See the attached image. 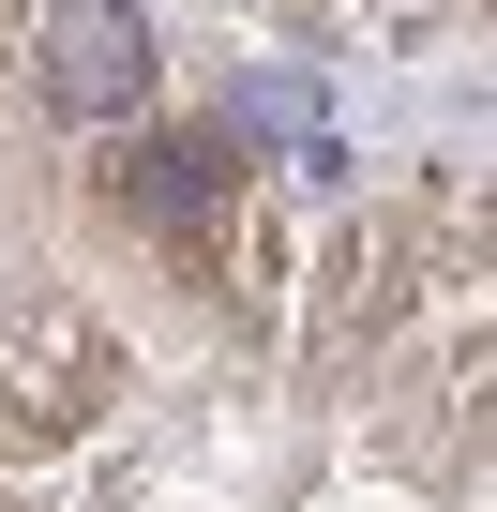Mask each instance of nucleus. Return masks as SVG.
<instances>
[{
	"label": "nucleus",
	"mask_w": 497,
	"mask_h": 512,
	"mask_svg": "<svg viewBox=\"0 0 497 512\" xmlns=\"http://www.w3.org/2000/svg\"><path fill=\"white\" fill-rule=\"evenodd\" d=\"M0 512H31V497H0Z\"/></svg>",
	"instance_id": "nucleus-3"
},
{
	"label": "nucleus",
	"mask_w": 497,
	"mask_h": 512,
	"mask_svg": "<svg viewBox=\"0 0 497 512\" xmlns=\"http://www.w3.org/2000/svg\"><path fill=\"white\" fill-rule=\"evenodd\" d=\"M106 392H121V347H106V317H76V302H31V317H0V437L61 452V437H76Z\"/></svg>",
	"instance_id": "nucleus-2"
},
{
	"label": "nucleus",
	"mask_w": 497,
	"mask_h": 512,
	"mask_svg": "<svg viewBox=\"0 0 497 512\" xmlns=\"http://www.w3.org/2000/svg\"><path fill=\"white\" fill-rule=\"evenodd\" d=\"M31 46H46V106L91 136H151V16L136 0H31Z\"/></svg>",
	"instance_id": "nucleus-1"
}]
</instances>
